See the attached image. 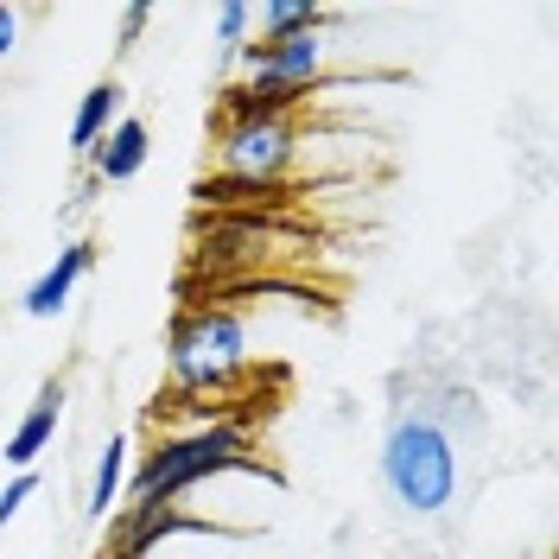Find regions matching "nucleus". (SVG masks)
Masks as SVG:
<instances>
[{
	"label": "nucleus",
	"mask_w": 559,
	"mask_h": 559,
	"mask_svg": "<svg viewBox=\"0 0 559 559\" xmlns=\"http://www.w3.org/2000/svg\"><path fill=\"white\" fill-rule=\"evenodd\" d=\"M457 401H401L382 426V452H376V477H382L388 502L414 522H432L457 502V477H464V452H457Z\"/></svg>",
	"instance_id": "nucleus-1"
},
{
	"label": "nucleus",
	"mask_w": 559,
	"mask_h": 559,
	"mask_svg": "<svg viewBox=\"0 0 559 559\" xmlns=\"http://www.w3.org/2000/svg\"><path fill=\"white\" fill-rule=\"evenodd\" d=\"M254 439L236 419H198L166 432L153 452H140V464L128 471V496L121 502H185L191 489L216 484L229 471H254Z\"/></svg>",
	"instance_id": "nucleus-2"
},
{
	"label": "nucleus",
	"mask_w": 559,
	"mask_h": 559,
	"mask_svg": "<svg viewBox=\"0 0 559 559\" xmlns=\"http://www.w3.org/2000/svg\"><path fill=\"white\" fill-rule=\"evenodd\" d=\"M248 324L229 306H191L166 337V376L185 401H204V394H229L236 376L248 369Z\"/></svg>",
	"instance_id": "nucleus-3"
},
{
	"label": "nucleus",
	"mask_w": 559,
	"mask_h": 559,
	"mask_svg": "<svg viewBox=\"0 0 559 559\" xmlns=\"http://www.w3.org/2000/svg\"><path fill=\"white\" fill-rule=\"evenodd\" d=\"M299 121L293 115H261V121H216V173L248 178V185H286L299 159Z\"/></svg>",
	"instance_id": "nucleus-4"
},
{
	"label": "nucleus",
	"mask_w": 559,
	"mask_h": 559,
	"mask_svg": "<svg viewBox=\"0 0 559 559\" xmlns=\"http://www.w3.org/2000/svg\"><path fill=\"white\" fill-rule=\"evenodd\" d=\"M185 534H229L210 515H191L185 502H121L108 515V547L103 554H166Z\"/></svg>",
	"instance_id": "nucleus-5"
},
{
	"label": "nucleus",
	"mask_w": 559,
	"mask_h": 559,
	"mask_svg": "<svg viewBox=\"0 0 559 559\" xmlns=\"http://www.w3.org/2000/svg\"><path fill=\"white\" fill-rule=\"evenodd\" d=\"M90 267H96V242H64L58 248V261L45 267V274L26 286V299H20V312L33 318V324H51V318H64L70 312V299H76V286L90 280Z\"/></svg>",
	"instance_id": "nucleus-6"
},
{
	"label": "nucleus",
	"mask_w": 559,
	"mask_h": 559,
	"mask_svg": "<svg viewBox=\"0 0 559 559\" xmlns=\"http://www.w3.org/2000/svg\"><path fill=\"white\" fill-rule=\"evenodd\" d=\"M58 426H64V382H45L33 407L13 419V432L0 445V464L7 471H38V457L58 445Z\"/></svg>",
	"instance_id": "nucleus-7"
},
{
	"label": "nucleus",
	"mask_w": 559,
	"mask_h": 559,
	"mask_svg": "<svg viewBox=\"0 0 559 559\" xmlns=\"http://www.w3.org/2000/svg\"><path fill=\"white\" fill-rule=\"evenodd\" d=\"M146 153H153V128H146L140 115H121V121L96 140V153H90V178H96L103 191L108 185H128V178H140Z\"/></svg>",
	"instance_id": "nucleus-8"
},
{
	"label": "nucleus",
	"mask_w": 559,
	"mask_h": 559,
	"mask_svg": "<svg viewBox=\"0 0 559 559\" xmlns=\"http://www.w3.org/2000/svg\"><path fill=\"white\" fill-rule=\"evenodd\" d=\"M121 115H128V90H121V76L90 83V90L76 96V115H70V153H76V159H90V153H96V140H103Z\"/></svg>",
	"instance_id": "nucleus-9"
},
{
	"label": "nucleus",
	"mask_w": 559,
	"mask_h": 559,
	"mask_svg": "<svg viewBox=\"0 0 559 559\" xmlns=\"http://www.w3.org/2000/svg\"><path fill=\"white\" fill-rule=\"evenodd\" d=\"M128 452H134V445H128L121 432L96 452V464H90V489H83V522H108V515L121 509V496H128V471H134Z\"/></svg>",
	"instance_id": "nucleus-10"
},
{
	"label": "nucleus",
	"mask_w": 559,
	"mask_h": 559,
	"mask_svg": "<svg viewBox=\"0 0 559 559\" xmlns=\"http://www.w3.org/2000/svg\"><path fill=\"white\" fill-rule=\"evenodd\" d=\"M337 13H324L312 0H267V7H254V38L261 45H280V38H299V33H324Z\"/></svg>",
	"instance_id": "nucleus-11"
},
{
	"label": "nucleus",
	"mask_w": 559,
	"mask_h": 559,
	"mask_svg": "<svg viewBox=\"0 0 559 559\" xmlns=\"http://www.w3.org/2000/svg\"><path fill=\"white\" fill-rule=\"evenodd\" d=\"M204 210H242V216H261L267 204H280L286 198V185H248V178H223V173H210L198 178V191H191Z\"/></svg>",
	"instance_id": "nucleus-12"
},
{
	"label": "nucleus",
	"mask_w": 559,
	"mask_h": 559,
	"mask_svg": "<svg viewBox=\"0 0 559 559\" xmlns=\"http://www.w3.org/2000/svg\"><path fill=\"white\" fill-rule=\"evenodd\" d=\"M248 38H254V7H242V0L216 7V51H223V64H229V58H242Z\"/></svg>",
	"instance_id": "nucleus-13"
},
{
	"label": "nucleus",
	"mask_w": 559,
	"mask_h": 559,
	"mask_svg": "<svg viewBox=\"0 0 559 559\" xmlns=\"http://www.w3.org/2000/svg\"><path fill=\"white\" fill-rule=\"evenodd\" d=\"M33 496H38V471H13V477H7V489H0V534L20 522V509H26Z\"/></svg>",
	"instance_id": "nucleus-14"
},
{
	"label": "nucleus",
	"mask_w": 559,
	"mask_h": 559,
	"mask_svg": "<svg viewBox=\"0 0 559 559\" xmlns=\"http://www.w3.org/2000/svg\"><path fill=\"white\" fill-rule=\"evenodd\" d=\"M153 26V7L146 0H134V7H121V51H134V38Z\"/></svg>",
	"instance_id": "nucleus-15"
},
{
	"label": "nucleus",
	"mask_w": 559,
	"mask_h": 559,
	"mask_svg": "<svg viewBox=\"0 0 559 559\" xmlns=\"http://www.w3.org/2000/svg\"><path fill=\"white\" fill-rule=\"evenodd\" d=\"M20 26H26V13H20V7H7V0H0V64H7V58H13V51H20Z\"/></svg>",
	"instance_id": "nucleus-16"
}]
</instances>
